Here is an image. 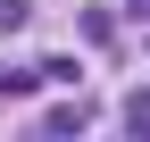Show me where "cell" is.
I'll use <instances>...</instances> for the list:
<instances>
[{
	"label": "cell",
	"mask_w": 150,
	"mask_h": 142,
	"mask_svg": "<svg viewBox=\"0 0 150 142\" xmlns=\"http://www.w3.org/2000/svg\"><path fill=\"white\" fill-rule=\"evenodd\" d=\"M83 126H92L83 100H67V109H50V117H42V134H83Z\"/></svg>",
	"instance_id": "obj_1"
},
{
	"label": "cell",
	"mask_w": 150,
	"mask_h": 142,
	"mask_svg": "<svg viewBox=\"0 0 150 142\" xmlns=\"http://www.w3.org/2000/svg\"><path fill=\"white\" fill-rule=\"evenodd\" d=\"M0 92H8V100H33V92H42V67H8Z\"/></svg>",
	"instance_id": "obj_2"
},
{
	"label": "cell",
	"mask_w": 150,
	"mask_h": 142,
	"mask_svg": "<svg viewBox=\"0 0 150 142\" xmlns=\"http://www.w3.org/2000/svg\"><path fill=\"white\" fill-rule=\"evenodd\" d=\"M25 17H33V0H0V33H17Z\"/></svg>",
	"instance_id": "obj_3"
},
{
	"label": "cell",
	"mask_w": 150,
	"mask_h": 142,
	"mask_svg": "<svg viewBox=\"0 0 150 142\" xmlns=\"http://www.w3.org/2000/svg\"><path fill=\"white\" fill-rule=\"evenodd\" d=\"M125 126H134V134H150V92H134V100H125Z\"/></svg>",
	"instance_id": "obj_4"
},
{
	"label": "cell",
	"mask_w": 150,
	"mask_h": 142,
	"mask_svg": "<svg viewBox=\"0 0 150 142\" xmlns=\"http://www.w3.org/2000/svg\"><path fill=\"white\" fill-rule=\"evenodd\" d=\"M134 17H150V0H134Z\"/></svg>",
	"instance_id": "obj_5"
}]
</instances>
